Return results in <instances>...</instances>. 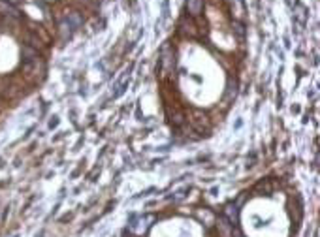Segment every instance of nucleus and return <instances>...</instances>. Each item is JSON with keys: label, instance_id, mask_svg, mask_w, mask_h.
Segmentation results:
<instances>
[{"label": "nucleus", "instance_id": "1", "mask_svg": "<svg viewBox=\"0 0 320 237\" xmlns=\"http://www.w3.org/2000/svg\"><path fill=\"white\" fill-rule=\"evenodd\" d=\"M188 121H190V124H192V128H194L196 132H200V134L209 132V128H211V121H209V117H207L204 111H198V109L190 113Z\"/></svg>", "mask_w": 320, "mask_h": 237}, {"label": "nucleus", "instance_id": "2", "mask_svg": "<svg viewBox=\"0 0 320 237\" xmlns=\"http://www.w3.org/2000/svg\"><path fill=\"white\" fill-rule=\"evenodd\" d=\"M160 66H162V72H164V76H168V74H170V72L173 70V66H175V58H173V51L170 49V45H166V47L162 49Z\"/></svg>", "mask_w": 320, "mask_h": 237}, {"label": "nucleus", "instance_id": "3", "mask_svg": "<svg viewBox=\"0 0 320 237\" xmlns=\"http://www.w3.org/2000/svg\"><path fill=\"white\" fill-rule=\"evenodd\" d=\"M179 32L183 34V36H188V38L198 36V26H196L194 19L192 17H183L179 21Z\"/></svg>", "mask_w": 320, "mask_h": 237}, {"label": "nucleus", "instance_id": "4", "mask_svg": "<svg viewBox=\"0 0 320 237\" xmlns=\"http://www.w3.org/2000/svg\"><path fill=\"white\" fill-rule=\"evenodd\" d=\"M217 230L220 237H234V224H230L226 216H220L217 222Z\"/></svg>", "mask_w": 320, "mask_h": 237}, {"label": "nucleus", "instance_id": "5", "mask_svg": "<svg viewBox=\"0 0 320 237\" xmlns=\"http://www.w3.org/2000/svg\"><path fill=\"white\" fill-rule=\"evenodd\" d=\"M168 117H170V121H172L175 126H179V124L185 123V113L177 107V105H173V111L168 107Z\"/></svg>", "mask_w": 320, "mask_h": 237}, {"label": "nucleus", "instance_id": "6", "mask_svg": "<svg viewBox=\"0 0 320 237\" xmlns=\"http://www.w3.org/2000/svg\"><path fill=\"white\" fill-rule=\"evenodd\" d=\"M187 10L190 13V17L200 15V11L204 10V0H187Z\"/></svg>", "mask_w": 320, "mask_h": 237}, {"label": "nucleus", "instance_id": "7", "mask_svg": "<svg viewBox=\"0 0 320 237\" xmlns=\"http://www.w3.org/2000/svg\"><path fill=\"white\" fill-rule=\"evenodd\" d=\"M0 13H4V15H12V17H17V15H19L17 8H13L12 4H8V0H0Z\"/></svg>", "mask_w": 320, "mask_h": 237}]
</instances>
